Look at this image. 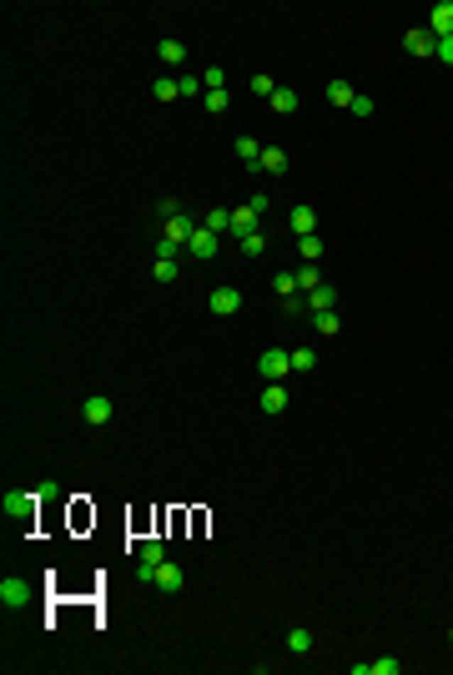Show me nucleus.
Here are the masks:
<instances>
[{"label": "nucleus", "mask_w": 453, "mask_h": 675, "mask_svg": "<svg viewBox=\"0 0 453 675\" xmlns=\"http://www.w3.org/2000/svg\"><path fill=\"white\" fill-rule=\"evenodd\" d=\"M257 373H262V378H288V373H293V353L267 348V353L257 358Z\"/></svg>", "instance_id": "f03ea898"}, {"label": "nucleus", "mask_w": 453, "mask_h": 675, "mask_svg": "<svg viewBox=\"0 0 453 675\" xmlns=\"http://www.w3.org/2000/svg\"><path fill=\"white\" fill-rule=\"evenodd\" d=\"M317 368V353L312 348H293V373H312Z\"/></svg>", "instance_id": "393cba45"}, {"label": "nucleus", "mask_w": 453, "mask_h": 675, "mask_svg": "<svg viewBox=\"0 0 453 675\" xmlns=\"http://www.w3.org/2000/svg\"><path fill=\"white\" fill-rule=\"evenodd\" d=\"M282 313H288V318H302V313H312V308H307V298L293 293V298H282Z\"/></svg>", "instance_id": "7c9ffc66"}, {"label": "nucleus", "mask_w": 453, "mask_h": 675, "mask_svg": "<svg viewBox=\"0 0 453 675\" xmlns=\"http://www.w3.org/2000/svg\"><path fill=\"white\" fill-rule=\"evenodd\" d=\"M247 232H257V212H252V207H237V212H232V237L242 242Z\"/></svg>", "instance_id": "ddd939ff"}, {"label": "nucleus", "mask_w": 453, "mask_h": 675, "mask_svg": "<svg viewBox=\"0 0 453 675\" xmlns=\"http://www.w3.org/2000/svg\"><path fill=\"white\" fill-rule=\"evenodd\" d=\"M151 277H156V283H177V262H166V257H156Z\"/></svg>", "instance_id": "c85d7f7f"}, {"label": "nucleus", "mask_w": 453, "mask_h": 675, "mask_svg": "<svg viewBox=\"0 0 453 675\" xmlns=\"http://www.w3.org/2000/svg\"><path fill=\"white\" fill-rule=\"evenodd\" d=\"M111 414H116V409H111L106 393H91V399L81 404V418H86V423H111Z\"/></svg>", "instance_id": "39448f33"}, {"label": "nucleus", "mask_w": 453, "mask_h": 675, "mask_svg": "<svg viewBox=\"0 0 453 675\" xmlns=\"http://www.w3.org/2000/svg\"><path fill=\"white\" fill-rule=\"evenodd\" d=\"M262 247H267L262 232H247V237H242V252H247V257H262Z\"/></svg>", "instance_id": "2f4dec72"}, {"label": "nucleus", "mask_w": 453, "mask_h": 675, "mask_svg": "<svg viewBox=\"0 0 453 675\" xmlns=\"http://www.w3.org/2000/svg\"><path fill=\"white\" fill-rule=\"evenodd\" d=\"M262 172H288V151H282V146H262Z\"/></svg>", "instance_id": "dca6fc26"}, {"label": "nucleus", "mask_w": 453, "mask_h": 675, "mask_svg": "<svg viewBox=\"0 0 453 675\" xmlns=\"http://www.w3.org/2000/svg\"><path fill=\"white\" fill-rule=\"evenodd\" d=\"M202 227H207V232H217V237H222V232H232V212H222V207H212Z\"/></svg>", "instance_id": "aec40b11"}, {"label": "nucleus", "mask_w": 453, "mask_h": 675, "mask_svg": "<svg viewBox=\"0 0 453 675\" xmlns=\"http://www.w3.org/2000/svg\"><path fill=\"white\" fill-rule=\"evenodd\" d=\"M192 232H197V222H192V217H182V212H177V217H166V237H161V242H172V247H177V252H182V247H187V242H192Z\"/></svg>", "instance_id": "7ed1b4c3"}, {"label": "nucleus", "mask_w": 453, "mask_h": 675, "mask_svg": "<svg viewBox=\"0 0 453 675\" xmlns=\"http://www.w3.org/2000/svg\"><path fill=\"white\" fill-rule=\"evenodd\" d=\"M252 91H257V96H272L277 86H272V76H252Z\"/></svg>", "instance_id": "e433bc0d"}, {"label": "nucleus", "mask_w": 453, "mask_h": 675, "mask_svg": "<svg viewBox=\"0 0 453 675\" xmlns=\"http://www.w3.org/2000/svg\"><path fill=\"white\" fill-rule=\"evenodd\" d=\"M428 31L443 40V36H453V0H438V6L428 11Z\"/></svg>", "instance_id": "423d86ee"}, {"label": "nucleus", "mask_w": 453, "mask_h": 675, "mask_svg": "<svg viewBox=\"0 0 453 675\" xmlns=\"http://www.w3.org/2000/svg\"><path fill=\"white\" fill-rule=\"evenodd\" d=\"M151 96H156V101H166V106H172V101H177V96H182V86H177V81H172V76H161V81H156V86H151Z\"/></svg>", "instance_id": "5701e85b"}, {"label": "nucleus", "mask_w": 453, "mask_h": 675, "mask_svg": "<svg viewBox=\"0 0 453 675\" xmlns=\"http://www.w3.org/2000/svg\"><path fill=\"white\" fill-rule=\"evenodd\" d=\"M312 227H317V212H312V207H293V232H298V237H312Z\"/></svg>", "instance_id": "4468645a"}, {"label": "nucleus", "mask_w": 453, "mask_h": 675, "mask_svg": "<svg viewBox=\"0 0 453 675\" xmlns=\"http://www.w3.org/2000/svg\"><path fill=\"white\" fill-rule=\"evenodd\" d=\"M0 600H6V605H26V600H31V585H26V580H16V575H11V580H0Z\"/></svg>", "instance_id": "9b49d317"}, {"label": "nucleus", "mask_w": 453, "mask_h": 675, "mask_svg": "<svg viewBox=\"0 0 453 675\" xmlns=\"http://www.w3.org/2000/svg\"><path fill=\"white\" fill-rule=\"evenodd\" d=\"M237 156H242L247 166H257V161H262V146H257V136H237Z\"/></svg>", "instance_id": "412c9836"}, {"label": "nucleus", "mask_w": 453, "mask_h": 675, "mask_svg": "<svg viewBox=\"0 0 453 675\" xmlns=\"http://www.w3.org/2000/svg\"><path fill=\"white\" fill-rule=\"evenodd\" d=\"M448 640H453V625H448Z\"/></svg>", "instance_id": "58836bf2"}, {"label": "nucleus", "mask_w": 453, "mask_h": 675, "mask_svg": "<svg viewBox=\"0 0 453 675\" xmlns=\"http://www.w3.org/2000/svg\"><path fill=\"white\" fill-rule=\"evenodd\" d=\"M272 111H282V117H288V111H298V96H293L288 86H277V91H272Z\"/></svg>", "instance_id": "b1692460"}, {"label": "nucleus", "mask_w": 453, "mask_h": 675, "mask_svg": "<svg viewBox=\"0 0 453 675\" xmlns=\"http://www.w3.org/2000/svg\"><path fill=\"white\" fill-rule=\"evenodd\" d=\"M312 323H317L322 338H337V313H312Z\"/></svg>", "instance_id": "c756f323"}, {"label": "nucleus", "mask_w": 453, "mask_h": 675, "mask_svg": "<svg viewBox=\"0 0 453 675\" xmlns=\"http://www.w3.org/2000/svg\"><path fill=\"white\" fill-rule=\"evenodd\" d=\"M36 504H40V494H6V519H36Z\"/></svg>", "instance_id": "20e7f679"}, {"label": "nucleus", "mask_w": 453, "mask_h": 675, "mask_svg": "<svg viewBox=\"0 0 453 675\" xmlns=\"http://www.w3.org/2000/svg\"><path fill=\"white\" fill-rule=\"evenodd\" d=\"M272 288H277L282 298H293V293H298V272H277V277H272Z\"/></svg>", "instance_id": "cd10ccee"}, {"label": "nucleus", "mask_w": 453, "mask_h": 675, "mask_svg": "<svg viewBox=\"0 0 453 675\" xmlns=\"http://www.w3.org/2000/svg\"><path fill=\"white\" fill-rule=\"evenodd\" d=\"M288 650H293V655H307V650H312V635H307V630H288Z\"/></svg>", "instance_id": "bb28decb"}, {"label": "nucleus", "mask_w": 453, "mask_h": 675, "mask_svg": "<svg viewBox=\"0 0 453 675\" xmlns=\"http://www.w3.org/2000/svg\"><path fill=\"white\" fill-rule=\"evenodd\" d=\"M312 288H322V272H317V262H302L298 267V293H312Z\"/></svg>", "instance_id": "6ab92c4d"}, {"label": "nucleus", "mask_w": 453, "mask_h": 675, "mask_svg": "<svg viewBox=\"0 0 453 675\" xmlns=\"http://www.w3.org/2000/svg\"><path fill=\"white\" fill-rule=\"evenodd\" d=\"M332 303H337V293H332V288H327V283H322V288H312V293H307V308H312V313H332Z\"/></svg>", "instance_id": "f3484780"}, {"label": "nucleus", "mask_w": 453, "mask_h": 675, "mask_svg": "<svg viewBox=\"0 0 453 675\" xmlns=\"http://www.w3.org/2000/svg\"><path fill=\"white\" fill-rule=\"evenodd\" d=\"M166 559V549H161V539H141V559H136V580H156V565Z\"/></svg>", "instance_id": "f257e3e1"}, {"label": "nucleus", "mask_w": 453, "mask_h": 675, "mask_svg": "<svg viewBox=\"0 0 453 675\" xmlns=\"http://www.w3.org/2000/svg\"><path fill=\"white\" fill-rule=\"evenodd\" d=\"M438 61H448V66H453V36H443V40H438Z\"/></svg>", "instance_id": "4c0bfd02"}, {"label": "nucleus", "mask_w": 453, "mask_h": 675, "mask_svg": "<svg viewBox=\"0 0 453 675\" xmlns=\"http://www.w3.org/2000/svg\"><path fill=\"white\" fill-rule=\"evenodd\" d=\"M398 670H403V660H393V655H388V660H373V675H398Z\"/></svg>", "instance_id": "473e14b6"}, {"label": "nucleus", "mask_w": 453, "mask_h": 675, "mask_svg": "<svg viewBox=\"0 0 453 675\" xmlns=\"http://www.w3.org/2000/svg\"><path fill=\"white\" fill-rule=\"evenodd\" d=\"M298 257H302V262H317V257H322V237H317V232H312V237H298Z\"/></svg>", "instance_id": "4be33fe9"}, {"label": "nucleus", "mask_w": 453, "mask_h": 675, "mask_svg": "<svg viewBox=\"0 0 453 675\" xmlns=\"http://www.w3.org/2000/svg\"><path fill=\"white\" fill-rule=\"evenodd\" d=\"M187 252H192V257H217V232L197 227V232H192V242H187Z\"/></svg>", "instance_id": "9d476101"}, {"label": "nucleus", "mask_w": 453, "mask_h": 675, "mask_svg": "<svg viewBox=\"0 0 453 675\" xmlns=\"http://www.w3.org/2000/svg\"><path fill=\"white\" fill-rule=\"evenodd\" d=\"M282 409H288V388H282V383H267V388H262V414H282Z\"/></svg>", "instance_id": "f8f14e48"}, {"label": "nucleus", "mask_w": 453, "mask_h": 675, "mask_svg": "<svg viewBox=\"0 0 453 675\" xmlns=\"http://www.w3.org/2000/svg\"><path fill=\"white\" fill-rule=\"evenodd\" d=\"M222 81H226V76H222V71H217V66H212V71H207V76H202V86H207V91H226V86H222Z\"/></svg>", "instance_id": "f704fd0d"}, {"label": "nucleus", "mask_w": 453, "mask_h": 675, "mask_svg": "<svg viewBox=\"0 0 453 675\" xmlns=\"http://www.w3.org/2000/svg\"><path fill=\"white\" fill-rule=\"evenodd\" d=\"M327 101H332V106H353V101H358V91H353L348 81H327Z\"/></svg>", "instance_id": "a211bd4d"}, {"label": "nucleus", "mask_w": 453, "mask_h": 675, "mask_svg": "<svg viewBox=\"0 0 453 675\" xmlns=\"http://www.w3.org/2000/svg\"><path fill=\"white\" fill-rule=\"evenodd\" d=\"M156 590H166V595H177L187 580H182V565H172V559H161V565H156V580H151Z\"/></svg>", "instance_id": "0eeeda50"}, {"label": "nucleus", "mask_w": 453, "mask_h": 675, "mask_svg": "<svg viewBox=\"0 0 453 675\" xmlns=\"http://www.w3.org/2000/svg\"><path fill=\"white\" fill-rule=\"evenodd\" d=\"M348 111H353V117H358V122H363V117H373V96H358V101H353Z\"/></svg>", "instance_id": "72a5a7b5"}, {"label": "nucleus", "mask_w": 453, "mask_h": 675, "mask_svg": "<svg viewBox=\"0 0 453 675\" xmlns=\"http://www.w3.org/2000/svg\"><path fill=\"white\" fill-rule=\"evenodd\" d=\"M156 55H161V61H166V66H182V61H187V45H182V40H172V36H166V40L156 45Z\"/></svg>", "instance_id": "2eb2a0df"}, {"label": "nucleus", "mask_w": 453, "mask_h": 675, "mask_svg": "<svg viewBox=\"0 0 453 675\" xmlns=\"http://www.w3.org/2000/svg\"><path fill=\"white\" fill-rule=\"evenodd\" d=\"M202 106L212 111V117H222V111L232 106V96H226V91H207V96H202Z\"/></svg>", "instance_id": "a878e982"}, {"label": "nucleus", "mask_w": 453, "mask_h": 675, "mask_svg": "<svg viewBox=\"0 0 453 675\" xmlns=\"http://www.w3.org/2000/svg\"><path fill=\"white\" fill-rule=\"evenodd\" d=\"M177 86H182V96H197V91H207V86H202V76H182Z\"/></svg>", "instance_id": "c9c22d12"}, {"label": "nucleus", "mask_w": 453, "mask_h": 675, "mask_svg": "<svg viewBox=\"0 0 453 675\" xmlns=\"http://www.w3.org/2000/svg\"><path fill=\"white\" fill-rule=\"evenodd\" d=\"M403 45H408V55H438V36L433 31H408Z\"/></svg>", "instance_id": "6e6552de"}, {"label": "nucleus", "mask_w": 453, "mask_h": 675, "mask_svg": "<svg viewBox=\"0 0 453 675\" xmlns=\"http://www.w3.org/2000/svg\"><path fill=\"white\" fill-rule=\"evenodd\" d=\"M237 308H242V293H237V288H217V293H212V313H217V318H232Z\"/></svg>", "instance_id": "1a4fd4ad"}]
</instances>
